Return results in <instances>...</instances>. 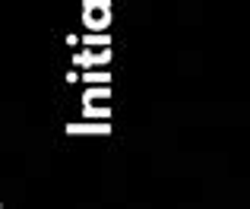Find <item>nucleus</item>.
<instances>
[{"mask_svg":"<svg viewBox=\"0 0 250 209\" xmlns=\"http://www.w3.org/2000/svg\"><path fill=\"white\" fill-rule=\"evenodd\" d=\"M111 83H102V86H85L83 92V104H102V102H111Z\"/></svg>","mask_w":250,"mask_h":209,"instance_id":"nucleus-4","label":"nucleus"},{"mask_svg":"<svg viewBox=\"0 0 250 209\" xmlns=\"http://www.w3.org/2000/svg\"><path fill=\"white\" fill-rule=\"evenodd\" d=\"M83 25L89 32H108L111 22H114V0H83Z\"/></svg>","mask_w":250,"mask_h":209,"instance_id":"nucleus-1","label":"nucleus"},{"mask_svg":"<svg viewBox=\"0 0 250 209\" xmlns=\"http://www.w3.org/2000/svg\"><path fill=\"white\" fill-rule=\"evenodd\" d=\"M114 76H111V70H83V83L85 86H102V83H111Z\"/></svg>","mask_w":250,"mask_h":209,"instance_id":"nucleus-7","label":"nucleus"},{"mask_svg":"<svg viewBox=\"0 0 250 209\" xmlns=\"http://www.w3.org/2000/svg\"><path fill=\"white\" fill-rule=\"evenodd\" d=\"M80 44H83V38L73 35V32H67V48H80Z\"/></svg>","mask_w":250,"mask_h":209,"instance_id":"nucleus-8","label":"nucleus"},{"mask_svg":"<svg viewBox=\"0 0 250 209\" xmlns=\"http://www.w3.org/2000/svg\"><path fill=\"white\" fill-rule=\"evenodd\" d=\"M114 61V51L111 48H83V51H76L73 54V67H83V70H89V67H108V63Z\"/></svg>","mask_w":250,"mask_h":209,"instance_id":"nucleus-2","label":"nucleus"},{"mask_svg":"<svg viewBox=\"0 0 250 209\" xmlns=\"http://www.w3.org/2000/svg\"><path fill=\"white\" fill-rule=\"evenodd\" d=\"M111 42H114V38H111L108 32H89L85 29V35H83L85 48H111Z\"/></svg>","mask_w":250,"mask_h":209,"instance_id":"nucleus-6","label":"nucleus"},{"mask_svg":"<svg viewBox=\"0 0 250 209\" xmlns=\"http://www.w3.org/2000/svg\"><path fill=\"white\" fill-rule=\"evenodd\" d=\"M67 136H111V121H89V117H85V121H70L67 127Z\"/></svg>","mask_w":250,"mask_h":209,"instance_id":"nucleus-3","label":"nucleus"},{"mask_svg":"<svg viewBox=\"0 0 250 209\" xmlns=\"http://www.w3.org/2000/svg\"><path fill=\"white\" fill-rule=\"evenodd\" d=\"M83 117H89V121H111V117H114V108H111V102L83 104Z\"/></svg>","mask_w":250,"mask_h":209,"instance_id":"nucleus-5","label":"nucleus"}]
</instances>
